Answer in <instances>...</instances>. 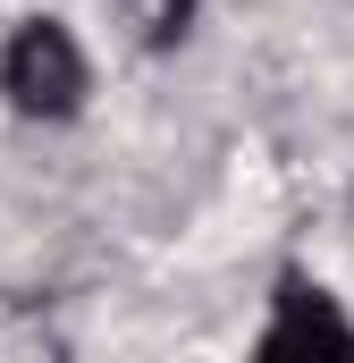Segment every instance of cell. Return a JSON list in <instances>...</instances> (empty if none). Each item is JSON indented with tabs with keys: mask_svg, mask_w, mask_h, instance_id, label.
I'll return each mask as SVG.
<instances>
[{
	"mask_svg": "<svg viewBox=\"0 0 354 363\" xmlns=\"http://www.w3.org/2000/svg\"><path fill=\"white\" fill-rule=\"evenodd\" d=\"M0 93L25 110V118H68L85 101V51L59 17H25L0 51Z\"/></svg>",
	"mask_w": 354,
	"mask_h": 363,
	"instance_id": "obj_1",
	"label": "cell"
},
{
	"mask_svg": "<svg viewBox=\"0 0 354 363\" xmlns=\"http://www.w3.org/2000/svg\"><path fill=\"white\" fill-rule=\"evenodd\" d=\"M312 347H329V355H354V321L312 287V279H278V321L262 330V355H312Z\"/></svg>",
	"mask_w": 354,
	"mask_h": 363,
	"instance_id": "obj_2",
	"label": "cell"
},
{
	"mask_svg": "<svg viewBox=\"0 0 354 363\" xmlns=\"http://www.w3.org/2000/svg\"><path fill=\"white\" fill-rule=\"evenodd\" d=\"M127 17L144 26V43H177L185 17H194V0H127Z\"/></svg>",
	"mask_w": 354,
	"mask_h": 363,
	"instance_id": "obj_3",
	"label": "cell"
}]
</instances>
